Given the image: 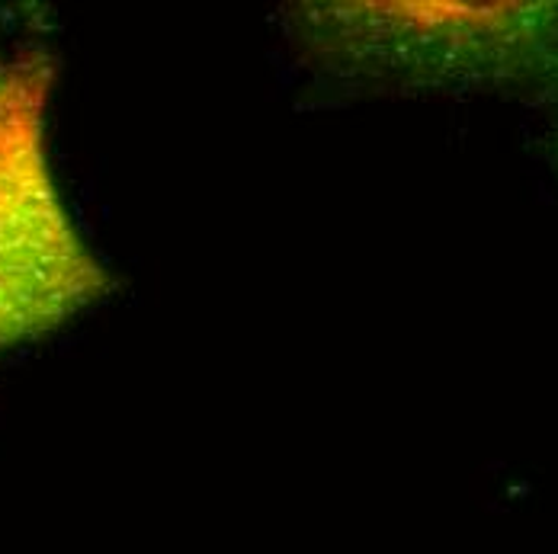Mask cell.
I'll return each instance as SVG.
<instances>
[{
  "mask_svg": "<svg viewBox=\"0 0 558 554\" xmlns=\"http://www.w3.org/2000/svg\"><path fill=\"white\" fill-rule=\"evenodd\" d=\"M56 56L43 46L0 49V362L68 328L116 288L56 173Z\"/></svg>",
  "mask_w": 558,
  "mask_h": 554,
  "instance_id": "cell-1",
  "label": "cell"
},
{
  "mask_svg": "<svg viewBox=\"0 0 558 554\" xmlns=\"http://www.w3.org/2000/svg\"><path fill=\"white\" fill-rule=\"evenodd\" d=\"M337 58L488 87H558V3H353L312 16ZM386 67V71H391Z\"/></svg>",
  "mask_w": 558,
  "mask_h": 554,
  "instance_id": "cell-2",
  "label": "cell"
}]
</instances>
